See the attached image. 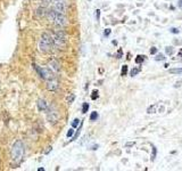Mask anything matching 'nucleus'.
<instances>
[{"label":"nucleus","mask_w":182,"mask_h":171,"mask_svg":"<svg viewBox=\"0 0 182 171\" xmlns=\"http://www.w3.org/2000/svg\"><path fill=\"white\" fill-rule=\"evenodd\" d=\"M54 46V41H52V37L49 34V33L44 32L41 34V38H40L39 41V50L41 52H48L50 51L51 47Z\"/></svg>","instance_id":"f257e3e1"},{"label":"nucleus","mask_w":182,"mask_h":171,"mask_svg":"<svg viewBox=\"0 0 182 171\" xmlns=\"http://www.w3.org/2000/svg\"><path fill=\"white\" fill-rule=\"evenodd\" d=\"M23 155H24V145L21 140H16L13 145L12 148V157L13 161L18 163V162L22 160Z\"/></svg>","instance_id":"f03ea898"},{"label":"nucleus","mask_w":182,"mask_h":171,"mask_svg":"<svg viewBox=\"0 0 182 171\" xmlns=\"http://www.w3.org/2000/svg\"><path fill=\"white\" fill-rule=\"evenodd\" d=\"M52 41H54V46L59 49H63L66 45V34L63 31H57L55 32L54 37H52Z\"/></svg>","instance_id":"7ed1b4c3"},{"label":"nucleus","mask_w":182,"mask_h":171,"mask_svg":"<svg viewBox=\"0 0 182 171\" xmlns=\"http://www.w3.org/2000/svg\"><path fill=\"white\" fill-rule=\"evenodd\" d=\"M35 69V71H37L38 73H39V75L42 78V79H44L46 81H48V80H51L55 78L54 73H52V71L50 69H48V67H40L39 65H33Z\"/></svg>","instance_id":"20e7f679"},{"label":"nucleus","mask_w":182,"mask_h":171,"mask_svg":"<svg viewBox=\"0 0 182 171\" xmlns=\"http://www.w3.org/2000/svg\"><path fill=\"white\" fill-rule=\"evenodd\" d=\"M47 118L51 123H56V122H58V120H59L58 111H57L54 106H49V108L47 109Z\"/></svg>","instance_id":"39448f33"},{"label":"nucleus","mask_w":182,"mask_h":171,"mask_svg":"<svg viewBox=\"0 0 182 171\" xmlns=\"http://www.w3.org/2000/svg\"><path fill=\"white\" fill-rule=\"evenodd\" d=\"M54 24L57 25L59 27H64L67 25V18L64 14H60V13H57L56 14V17L54 20Z\"/></svg>","instance_id":"423d86ee"},{"label":"nucleus","mask_w":182,"mask_h":171,"mask_svg":"<svg viewBox=\"0 0 182 171\" xmlns=\"http://www.w3.org/2000/svg\"><path fill=\"white\" fill-rule=\"evenodd\" d=\"M52 9L56 10L57 13H60V14H65L66 13V4H65L64 0L62 1H56V3H52Z\"/></svg>","instance_id":"0eeeda50"},{"label":"nucleus","mask_w":182,"mask_h":171,"mask_svg":"<svg viewBox=\"0 0 182 171\" xmlns=\"http://www.w3.org/2000/svg\"><path fill=\"white\" fill-rule=\"evenodd\" d=\"M58 87H59L58 81H57L55 78L47 81V89L49 90V91H56V90L58 89Z\"/></svg>","instance_id":"6e6552de"},{"label":"nucleus","mask_w":182,"mask_h":171,"mask_svg":"<svg viewBox=\"0 0 182 171\" xmlns=\"http://www.w3.org/2000/svg\"><path fill=\"white\" fill-rule=\"evenodd\" d=\"M37 105H38V108H39V111H46L47 112V109L49 108V105H48V103H47V100L46 99H39L38 100V103H37Z\"/></svg>","instance_id":"1a4fd4ad"},{"label":"nucleus","mask_w":182,"mask_h":171,"mask_svg":"<svg viewBox=\"0 0 182 171\" xmlns=\"http://www.w3.org/2000/svg\"><path fill=\"white\" fill-rule=\"evenodd\" d=\"M49 65L51 66V70L55 71V72H59V71H60V65H59V63L57 60H51L49 63Z\"/></svg>","instance_id":"9d476101"},{"label":"nucleus","mask_w":182,"mask_h":171,"mask_svg":"<svg viewBox=\"0 0 182 171\" xmlns=\"http://www.w3.org/2000/svg\"><path fill=\"white\" fill-rule=\"evenodd\" d=\"M157 104H153V105H150L149 107L147 108V113L148 114H153V113H156L157 112Z\"/></svg>","instance_id":"9b49d317"},{"label":"nucleus","mask_w":182,"mask_h":171,"mask_svg":"<svg viewBox=\"0 0 182 171\" xmlns=\"http://www.w3.org/2000/svg\"><path fill=\"white\" fill-rule=\"evenodd\" d=\"M168 72L171 73V74H175V75H182V69H171Z\"/></svg>","instance_id":"f8f14e48"},{"label":"nucleus","mask_w":182,"mask_h":171,"mask_svg":"<svg viewBox=\"0 0 182 171\" xmlns=\"http://www.w3.org/2000/svg\"><path fill=\"white\" fill-rule=\"evenodd\" d=\"M139 73H140V69H139V67H134V69L131 70L130 75H131V77H135V75L139 74Z\"/></svg>","instance_id":"ddd939ff"},{"label":"nucleus","mask_w":182,"mask_h":171,"mask_svg":"<svg viewBox=\"0 0 182 171\" xmlns=\"http://www.w3.org/2000/svg\"><path fill=\"white\" fill-rule=\"evenodd\" d=\"M74 99H75V95H74V94H69L68 96L66 97V102L68 103V104H72V103L74 102Z\"/></svg>","instance_id":"4468645a"},{"label":"nucleus","mask_w":182,"mask_h":171,"mask_svg":"<svg viewBox=\"0 0 182 171\" xmlns=\"http://www.w3.org/2000/svg\"><path fill=\"white\" fill-rule=\"evenodd\" d=\"M82 126H83V123H80L79 128H77V130H76V134H75V135L73 136V139H72V140H75V139H76L77 137H79L80 132H81V130H82Z\"/></svg>","instance_id":"2eb2a0df"},{"label":"nucleus","mask_w":182,"mask_h":171,"mask_svg":"<svg viewBox=\"0 0 182 171\" xmlns=\"http://www.w3.org/2000/svg\"><path fill=\"white\" fill-rule=\"evenodd\" d=\"M146 56H143V55H138L137 56V58H135V63H138V64H141V63L145 61Z\"/></svg>","instance_id":"dca6fc26"},{"label":"nucleus","mask_w":182,"mask_h":171,"mask_svg":"<svg viewBox=\"0 0 182 171\" xmlns=\"http://www.w3.org/2000/svg\"><path fill=\"white\" fill-rule=\"evenodd\" d=\"M126 74H128V65H123L122 66V71H121V75L125 77Z\"/></svg>","instance_id":"f3484780"},{"label":"nucleus","mask_w":182,"mask_h":171,"mask_svg":"<svg viewBox=\"0 0 182 171\" xmlns=\"http://www.w3.org/2000/svg\"><path fill=\"white\" fill-rule=\"evenodd\" d=\"M98 113H97V112H92V113H91V115H90V120L91 121H96L97 119H98Z\"/></svg>","instance_id":"a211bd4d"},{"label":"nucleus","mask_w":182,"mask_h":171,"mask_svg":"<svg viewBox=\"0 0 182 171\" xmlns=\"http://www.w3.org/2000/svg\"><path fill=\"white\" fill-rule=\"evenodd\" d=\"M165 60V56L163 54H157L155 57V61H157V62H160V61H164Z\"/></svg>","instance_id":"6ab92c4d"},{"label":"nucleus","mask_w":182,"mask_h":171,"mask_svg":"<svg viewBox=\"0 0 182 171\" xmlns=\"http://www.w3.org/2000/svg\"><path fill=\"white\" fill-rule=\"evenodd\" d=\"M77 126H80V120L79 119L73 120V122H72V128H76Z\"/></svg>","instance_id":"aec40b11"},{"label":"nucleus","mask_w":182,"mask_h":171,"mask_svg":"<svg viewBox=\"0 0 182 171\" xmlns=\"http://www.w3.org/2000/svg\"><path fill=\"white\" fill-rule=\"evenodd\" d=\"M165 51H166V54H167V55H172L173 54V47H171V46L166 47V48H165Z\"/></svg>","instance_id":"412c9836"},{"label":"nucleus","mask_w":182,"mask_h":171,"mask_svg":"<svg viewBox=\"0 0 182 171\" xmlns=\"http://www.w3.org/2000/svg\"><path fill=\"white\" fill-rule=\"evenodd\" d=\"M89 109V104L88 103H84L83 106H82V113H86Z\"/></svg>","instance_id":"4be33fe9"},{"label":"nucleus","mask_w":182,"mask_h":171,"mask_svg":"<svg viewBox=\"0 0 182 171\" xmlns=\"http://www.w3.org/2000/svg\"><path fill=\"white\" fill-rule=\"evenodd\" d=\"M156 153H157V149H156L155 146H153V153H151V160H153V161L156 157Z\"/></svg>","instance_id":"5701e85b"},{"label":"nucleus","mask_w":182,"mask_h":171,"mask_svg":"<svg viewBox=\"0 0 182 171\" xmlns=\"http://www.w3.org/2000/svg\"><path fill=\"white\" fill-rule=\"evenodd\" d=\"M91 98H92V99H97V98H98V90H95V91L92 92Z\"/></svg>","instance_id":"b1692460"},{"label":"nucleus","mask_w":182,"mask_h":171,"mask_svg":"<svg viewBox=\"0 0 182 171\" xmlns=\"http://www.w3.org/2000/svg\"><path fill=\"white\" fill-rule=\"evenodd\" d=\"M122 55H123V51H122V49H118L117 50V54H116V57H117V58H121V57H122Z\"/></svg>","instance_id":"393cba45"},{"label":"nucleus","mask_w":182,"mask_h":171,"mask_svg":"<svg viewBox=\"0 0 182 171\" xmlns=\"http://www.w3.org/2000/svg\"><path fill=\"white\" fill-rule=\"evenodd\" d=\"M111 32H112L111 29H106V30H105V33H104V35H105V37H108V35L111 34Z\"/></svg>","instance_id":"a878e982"},{"label":"nucleus","mask_w":182,"mask_h":171,"mask_svg":"<svg viewBox=\"0 0 182 171\" xmlns=\"http://www.w3.org/2000/svg\"><path fill=\"white\" fill-rule=\"evenodd\" d=\"M96 18H97V21L100 20V10H99V9L96 10Z\"/></svg>","instance_id":"bb28decb"},{"label":"nucleus","mask_w":182,"mask_h":171,"mask_svg":"<svg viewBox=\"0 0 182 171\" xmlns=\"http://www.w3.org/2000/svg\"><path fill=\"white\" fill-rule=\"evenodd\" d=\"M74 128H72V129H69L68 131H67V137H72L73 136V132H74Z\"/></svg>","instance_id":"cd10ccee"},{"label":"nucleus","mask_w":182,"mask_h":171,"mask_svg":"<svg viewBox=\"0 0 182 171\" xmlns=\"http://www.w3.org/2000/svg\"><path fill=\"white\" fill-rule=\"evenodd\" d=\"M156 52H157V48H156V47H153V48H151V49H150V54L155 55Z\"/></svg>","instance_id":"c85d7f7f"},{"label":"nucleus","mask_w":182,"mask_h":171,"mask_svg":"<svg viewBox=\"0 0 182 171\" xmlns=\"http://www.w3.org/2000/svg\"><path fill=\"white\" fill-rule=\"evenodd\" d=\"M134 144H135L134 141H131V143H126V144H125V147H132Z\"/></svg>","instance_id":"c756f323"},{"label":"nucleus","mask_w":182,"mask_h":171,"mask_svg":"<svg viewBox=\"0 0 182 171\" xmlns=\"http://www.w3.org/2000/svg\"><path fill=\"white\" fill-rule=\"evenodd\" d=\"M171 32H172V33H175V34H177V33H179L180 31L177 30V29H174V27H173V29H171Z\"/></svg>","instance_id":"7c9ffc66"},{"label":"nucleus","mask_w":182,"mask_h":171,"mask_svg":"<svg viewBox=\"0 0 182 171\" xmlns=\"http://www.w3.org/2000/svg\"><path fill=\"white\" fill-rule=\"evenodd\" d=\"M181 83H182L181 81H177L176 83L174 84V87H175V88H180V87H181Z\"/></svg>","instance_id":"2f4dec72"},{"label":"nucleus","mask_w":182,"mask_h":171,"mask_svg":"<svg viewBox=\"0 0 182 171\" xmlns=\"http://www.w3.org/2000/svg\"><path fill=\"white\" fill-rule=\"evenodd\" d=\"M97 148H98V145H94V146H91L90 149H97Z\"/></svg>","instance_id":"473e14b6"},{"label":"nucleus","mask_w":182,"mask_h":171,"mask_svg":"<svg viewBox=\"0 0 182 171\" xmlns=\"http://www.w3.org/2000/svg\"><path fill=\"white\" fill-rule=\"evenodd\" d=\"M50 151H51V146H49V147H48V149H47V151H46V154H48Z\"/></svg>","instance_id":"72a5a7b5"},{"label":"nucleus","mask_w":182,"mask_h":171,"mask_svg":"<svg viewBox=\"0 0 182 171\" xmlns=\"http://www.w3.org/2000/svg\"><path fill=\"white\" fill-rule=\"evenodd\" d=\"M179 7L182 9V0H180V1H179Z\"/></svg>","instance_id":"f704fd0d"},{"label":"nucleus","mask_w":182,"mask_h":171,"mask_svg":"<svg viewBox=\"0 0 182 171\" xmlns=\"http://www.w3.org/2000/svg\"><path fill=\"white\" fill-rule=\"evenodd\" d=\"M179 57H182V49L180 50V52H179Z\"/></svg>","instance_id":"c9c22d12"},{"label":"nucleus","mask_w":182,"mask_h":171,"mask_svg":"<svg viewBox=\"0 0 182 171\" xmlns=\"http://www.w3.org/2000/svg\"><path fill=\"white\" fill-rule=\"evenodd\" d=\"M52 3H56V1H62V0H51Z\"/></svg>","instance_id":"e433bc0d"},{"label":"nucleus","mask_w":182,"mask_h":171,"mask_svg":"<svg viewBox=\"0 0 182 171\" xmlns=\"http://www.w3.org/2000/svg\"><path fill=\"white\" fill-rule=\"evenodd\" d=\"M88 1H91V0H88Z\"/></svg>","instance_id":"4c0bfd02"}]
</instances>
